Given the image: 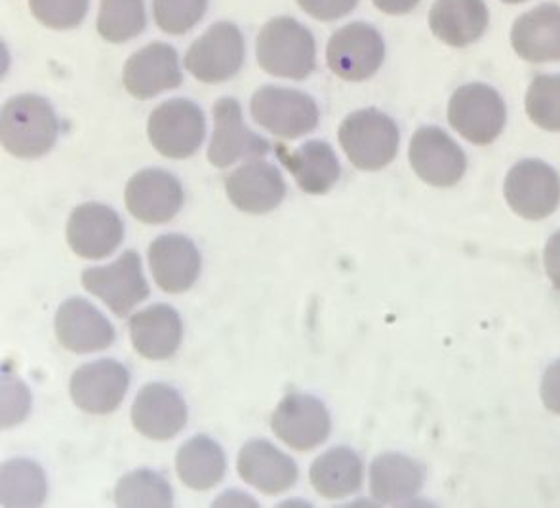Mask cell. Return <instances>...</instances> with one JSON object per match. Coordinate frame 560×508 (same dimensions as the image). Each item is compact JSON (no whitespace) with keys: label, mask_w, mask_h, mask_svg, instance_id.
Returning a JSON list of instances; mask_svg holds the SVG:
<instances>
[{"label":"cell","mask_w":560,"mask_h":508,"mask_svg":"<svg viewBox=\"0 0 560 508\" xmlns=\"http://www.w3.org/2000/svg\"><path fill=\"white\" fill-rule=\"evenodd\" d=\"M228 197L241 212L246 214H269L279 206L287 185L279 168L264 161H250L236 168L225 181Z\"/></svg>","instance_id":"obj_20"},{"label":"cell","mask_w":560,"mask_h":508,"mask_svg":"<svg viewBox=\"0 0 560 508\" xmlns=\"http://www.w3.org/2000/svg\"><path fill=\"white\" fill-rule=\"evenodd\" d=\"M130 385L128 369L117 361L84 364L71 377V398L77 407L92 415H107L122 404Z\"/></svg>","instance_id":"obj_15"},{"label":"cell","mask_w":560,"mask_h":508,"mask_svg":"<svg viewBox=\"0 0 560 508\" xmlns=\"http://www.w3.org/2000/svg\"><path fill=\"white\" fill-rule=\"evenodd\" d=\"M450 126L475 145H490L508 120L502 96L488 84H465L450 97Z\"/></svg>","instance_id":"obj_4"},{"label":"cell","mask_w":560,"mask_h":508,"mask_svg":"<svg viewBox=\"0 0 560 508\" xmlns=\"http://www.w3.org/2000/svg\"><path fill=\"white\" fill-rule=\"evenodd\" d=\"M148 135L156 153L184 161L199 151L207 135V120L189 99H168L151 113Z\"/></svg>","instance_id":"obj_5"},{"label":"cell","mask_w":560,"mask_h":508,"mask_svg":"<svg viewBox=\"0 0 560 508\" xmlns=\"http://www.w3.org/2000/svg\"><path fill=\"white\" fill-rule=\"evenodd\" d=\"M56 335L67 351L77 354L97 353L113 345L112 322L81 297L67 299L56 315Z\"/></svg>","instance_id":"obj_19"},{"label":"cell","mask_w":560,"mask_h":508,"mask_svg":"<svg viewBox=\"0 0 560 508\" xmlns=\"http://www.w3.org/2000/svg\"><path fill=\"white\" fill-rule=\"evenodd\" d=\"M280 163L294 176L295 184L307 194H326L338 184L341 166L332 147L325 141L311 140L300 149L275 145Z\"/></svg>","instance_id":"obj_25"},{"label":"cell","mask_w":560,"mask_h":508,"mask_svg":"<svg viewBox=\"0 0 560 508\" xmlns=\"http://www.w3.org/2000/svg\"><path fill=\"white\" fill-rule=\"evenodd\" d=\"M485 0H436L429 10V27L439 40L454 48L477 43L488 29Z\"/></svg>","instance_id":"obj_26"},{"label":"cell","mask_w":560,"mask_h":508,"mask_svg":"<svg viewBox=\"0 0 560 508\" xmlns=\"http://www.w3.org/2000/svg\"><path fill=\"white\" fill-rule=\"evenodd\" d=\"M384 58V38L369 23L354 22L341 27L326 48L328 67L341 81H369L382 67Z\"/></svg>","instance_id":"obj_7"},{"label":"cell","mask_w":560,"mask_h":508,"mask_svg":"<svg viewBox=\"0 0 560 508\" xmlns=\"http://www.w3.org/2000/svg\"><path fill=\"white\" fill-rule=\"evenodd\" d=\"M275 435L295 451L315 450L330 435V415L326 405L310 394H288L271 417Z\"/></svg>","instance_id":"obj_14"},{"label":"cell","mask_w":560,"mask_h":508,"mask_svg":"<svg viewBox=\"0 0 560 508\" xmlns=\"http://www.w3.org/2000/svg\"><path fill=\"white\" fill-rule=\"evenodd\" d=\"M228 461L222 448L208 436H195L179 448L176 471L185 486L195 492H208L225 476Z\"/></svg>","instance_id":"obj_29"},{"label":"cell","mask_w":560,"mask_h":508,"mask_svg":"<svg viewBox=\"0 0 560 508\" xmlns=\"http://www.w3.org/2000/svg\"><path fill=\"white\" fill-rule=\"evenodd\" d=\"M541 400L549 412L560 415V361L551 364L544 376Z\"/></svg>","instance_id":"obj_37"},{"label":"cell","mask_w":560,"mask_h":508,"mask_svg":"<svg viewBox=\"0 0 560 508\" xmlns=\"http://www.w3.org/2000/svg\"><path fill=\"white\" fill-rule=\"evenodd\" d=\"M130 339L138 353L148 361H168L182 343L184 328L176 310L156 303L133 315L128 322Z\"/></svg>","instance_id":"obj_24"},{"label":"cell","mask_w":560,"mask_h":508,"mask_svg":"<svg viewBox=\"0 0 560 508\" xmlns=\"http://www.w3.org/2000/svg\"><path fill=\"white\" fill-rule=\"evenodd\" d=\"M526 113L547 132H560V74H539L526 92Z\"/></svg>","instance_id":"obj_33"},{"label":"cell","mask_w":560,"mask_h":508,"mask_svg":"<svg viewBox=\"0 0 560 508\" xmlns=\"http://www.w3.org/2000/svg\"><path fill=\"white\" fill-rule=\"evenodd\" d=\"M305 14L318 22H336L351 14L359 0H295Z\"/></svg>","instance_id":"obj_36"},{"label":"cell","mask_w":560,"mask_h":508,"mask_svg":"<svg viewBox=\"0 0 560 508\" xmlns=\"http://www.w3.org/2000/svg\"><path fill=\"white\" fill-rule=\"evenodd\" d=\"M90 0H30L31 14L48 29L67 31L79 27L86 12Z\"/></svg>","instance_id":"obj_35"},{"label":"cell","mask_w":560,"mask_h":508,"mask_svg":"<svg viewBox=\"0 0 560 508\" xmlns=\"http://www.w3.org/2000/svg\"><path fill=\"white\" fill-rule=\"evenodd\" d=\"M184 82L177 52L164 43H151L132 54L122 69L126 92L136 99H151Z\"/></svg>","instance_id":"obj_17"},{"label":"cell","mask_w":560,"mask_h":508,"mask_svg":"<svg viewBox=\"0 0 560 508\" xmlns=\"http://www.w3.org/2000/svg\"><path fill=\"white\" fill-rule=\"evenodd\" d=\"M125 200L128 212L138 222L163 225L179 214L184 206V189L170 172L141 169L126 185Z\"/></svg>","instance_id":"obj_13"},{"label":"cell","mask_w":560,"mask_h":508,"mask_svg":"<svg viewBox=\"0 0 560 508\" xmlns=\"http://www.w3.org/2000/svg\"><path fill=\"white\" fill-rule=\"evenodd\" d=\"M145 0H102L97 14L100 37L120 45L145 29Z\"/></svg>","instance_id":"obj_30"},{"label":"cell","mask_w":560,"mask_h":508,"mask_svg":"<svg viewBox=\"0 0 560 508\" xmlns=\"http://www.w3.org/2000/svg\"><path fill=\"white\" fill-rule=\"evenodd\" d=\"M377 10L384 14L405 15L420 4V0H372Z\"/></svg>","instance_id":"obj_39"},{"label":"cell","mask_w":560,"mask_h":508,"mask_svg":"<svg viewBox=\"0 0 560 508\" xmlns=\"http://www.w3.org/2000/svg\"><path fill=\"white\" fill-rule=\"evenodd\" d=\"M509 208L524 220L539 222L553 214L560 204V179L549 164L521 161L505 177Z\"/></svg>","instance_id":"obj_9"},{"label":"cell","mask_w":560,"mask_h":508,"mask_svg":"<svg viewBox=\"0 0 560 508\" xmlns=\"http://www.w3.org/2000/svg\"><path fill=\"white\" fill-rule=\"evenodd\" d=\"M46 499V480L38 464L18 459L2 466V505L37 507Z\"/></svg>","instance_id":"obj_31"},{"label":"cell","mask_w":560,"mask_h":508,"mask_svg":"<svg viewBox=\"0 0 560 508\" xmlns=\"http://www.w3.org/2000/svg\"><path fill=\"white\" fill-rule=\"evenodd\" d=\"M256 54L259 67L271 76L303 81L315 71L317 46L305 25L282 15L259 31Z\"/></svg>","instance_id":"obj_2"},{"label":"cell","mask_w":560,"mask_h":508,"mask_svg":"<svg viewBox=\"0 0 560 508\" xmlns=\"http://www.w3.org/2000/svg\"><path fill=\"white\" fill-rule=\"evenodd\" d=\"M125 238V225L117 212L100 202L74 208L67 223V243L84 259H104L117 250Z\"/></svg>","instance_id":"obj_16"},{"label":"cell","mask_w":560,"mask_h":508,"mask_svg":"<svg viewBox=\"0 0 560 508\" xmlns=\"http://www.w3.org/2000/svg\"><path fill=\"white\" fill-rule=\"evenodd\" d=\"M132 423L140 435L151 440H170L184 430L187 405L174 387L145 385L133 402Z\"/></svg>","instance_id":"obj_18"},{"label":"cell","mask_w":560,"mask_h":508,"mask_svg":"<svg viewBox=\"0 0 560 508\" xmlns=\"http://www.w3.org/2000/svg\"><path fill=\"white\" fill-rule=\"evenodd\" d=\"M149 265L161 290L168 294H182L199 279L202 261L197 246L189 238L164 235L151 244Z\"/></svg>","instance_id":"obj_21"},{"label":"cell","mask_w":560,"mask_h":508,"mask_svg":"<svg viewBox=\"0 0 560 508\" xmlns=\"http://www.w3.org/2000/svg\"><path fill=\"white\" fill-rule=\"evenodd\" d=\"M170 484L156 472L136 471L118 480L115 503L118 507H172Z\"/></svg>","instance_id":"obj_32"},{"label":"cell","mask_w":560,"mask_h":508,"mask_svg":"<svg viewBox=\"0 0 560 508\" xmlns=\"http://www.w3.org/2000/svg\"><path fill=\"white\" fill-rule=\"evenodd\" d=\"M410 164L421 181L431 187H454L462 181L467 169L462 147L435 126H425L413 133Z\"/></svg>","instance_id":"obj_12"},{"label":"cell","mask_w":560,"mask_h":508,"mask_svg":"<svg viewBox=\"0 0 560 508\" xmlns=\"http://www.w3.org/2000/svg\"><path fill=\"white\" fill-rule=\"evenodd\" d=\"M310 479L326 499H343L361 489L364 479L362 459L351 448H334L311 464Z\"/></svg>","instance_id":"obj_28"},{"label":"cell","mask_w":560,"mask_h":508,"mask_svg":"<svg viewBox=\"0 0 560 508\" xmlns=\"http://www.w3.org/2000/svg\"><path fill=\"white\" fill-rule=\"evenodd\" d=\"M271 151L269 141L250 132L244 125L241 105L233 97H222L214 105V135L208 161L215 168H229L236 161H258Z\"/></svg>","instance_id":"obj_11"},{"label":"cell","mask_w":560,"mask_h":508,"mask_svg":"<svg viewBox=\"0 0 560 508\" xmlns=\"http://www.w3.org/2000/svg\"><path fill=\"white\" fill-rule=\"evenodd\" d=\"M511 45L530 63L560 61V7L539 4L521 15L511 29Z\"/></svg>","instance_id":"obj_22"},{"label":"cell","mask_w":560,"mask_h":508,"mask_svg":"<svg viewBox=\"0 0 560 508\" xmlns=\"http://www.w3.org/2000/svg\"><path fill=\"white\" fill-rule=\"evenodd\" d=\"M544 265H546L549 281L560 292V231L547 240L546 251H544Z\"/></svg>","instance_id":"obj_38"},{"label":"cell","mask_w":560,"mask_h":508,"mask_svg":"<svg viewBox=\"0 0 560 508\" xmlns=\"http://www.w3.org/2000/svg\"><path fill=\"white\" fill-rule=\"evenodd\" d=\"M208 0H153L159 29L168 35H185L207 14Z\"/></svg>","instance_id":"obj_34"},{"label":"cell","mask_w":560,"mask_h":508,"mask_svg":"<svg viewBox=\"0 0 560 508\" xmlns=\"http://www.w3.org/2000/svg\"><path fill=\"white\" fill-rule=\"evenodd\" d=\"M236 469L246 484L266 495L284 494L298 482V464L294 459L284 456L266 440L246 444L238 453Z\"/></svg>","instance_id":"obj_23"},{"label":"cell","mask_w":560,"mask_h":508,"mask_svg":"<svg viewBox=\"0 0 560 508\" xmlns=\"http://www.w3.org/2000/svg\"><path fill=\"white\" fill-rule=\"evenodd\" d=\"M82 284L117 317H128L133 307L145 302L149 295L148 282L141 273L140 256L132 250L125 251L112 265L84 271Z\"/></svg>","instance_id":"obj_10"},{"label":"cell","mask_w":560,"mask_h":508,"mask_svg":"<svg viewBox=\"0 0 560 508\" xmlns=\"http://www.w3.org/2000/svg\"><path fill=\"white\" fill-rule=\"evenodd\" d=\"M339 145L353 166L377 172L397 156L400 133L393 118L377 109L354 111L339 126Z\"/></svg>","instance_id":"obj_3"},{"label":"cell","mask_w":560,"mask_h":508,"mask_svg":"<svg viewBox=\"0 0 560 508\" xmlns=\"http://www.w3.org/2000/svg\"><path fill=\"white\" fill-rule=\"evenodd\" d=\"M505 4H521V2H526V0H502Z\"/></svg>","instance_id":"obj_40"},{"label":"cell","mask_w":560,"mask_h":508,"mask_svg":"<svg viewBox=\"0 0 560 508\" xmlns=\"http://www.w3.org/2000/svg\"><path fill=\"white\" fill-rule=\"evenodd\" d=\"M252 118L282 140H298L318 126V107L300 90L264 86L250 102Z\"/></svg>","instance_id":"obj_6"},{"label":"cell","mask_w":560,"mask_h":508,"mask_svg":"<svg viewBox=\"0 0 560 508\" xmlns=\"http://www.w3.org/2000/svg\"><path fill=\"white\" fill-rule=\"evenodd\" d=\"M423 480V466L402 453H385L370 466V492L387 505L410 501L420 492Z\"/></svg>","instance_id":"obj_27"},{"label":"cell","mask_w":560,"mask_h":508,"mask_svg":"<svg viewBox=\"0 0 560 508\" xmlns=\"http://www.w3.org/2000/svg\"><path fill=\"white\" fill-rule=\"evenodd\" d=\"M59 122L48 99L23 94L2 105L0 138L2 147L18 158H38L52 151Z\"/></svg>","instance_id":"obj_1"},{"label":"cell","mask_w":560,"mask_h":508,"mask_svg":"<svg viewBox=\"0 0 560 508\" xmlns=\"http://www.w3.org/2000/svg\"><path fill=\"white\" fill-rule=\"evenodd\" d=\"M243 61V33L229 22L214 23L185 54L187 71L205 84H220L233 79L241 71Z\"/></svg>","instance_id":"obj_8"}]
</instances>
